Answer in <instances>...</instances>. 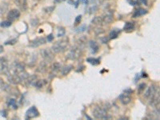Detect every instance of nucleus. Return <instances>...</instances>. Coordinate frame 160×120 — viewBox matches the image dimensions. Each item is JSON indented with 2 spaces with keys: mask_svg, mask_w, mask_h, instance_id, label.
Here are the masks:
<instances>
[{
  "mask_svg": "<svg viewBox=\"0 0 160 120\" xmlns=\"http://www.w3.org/2000/svg\"><path fill=\"white\" fill-rule=\"evenodd\" d=\"M15 2L18 8L22 11H25L28 8V0H16Z\"/></svg>",
  "mask_w": 160,
  "mask_h": 120,
  "instance_id": "nucleus-19",
  "label": "nucleus"
},
{
  "mask_svg": "<svg viewBox=\"0 0 160 120\" xmlns=\"http://www.w3.org/2000/svg\"><path fill=\"white\" fill-rule=\"evenodd\" d=\"M69 47V38L68 37L58 40L52 46V51L55 54L62 53L68 50Z\"/></svg>",
  "mask_w": 160,
  "mask_h": 120,
  "instance_id": "nucleus-1",
  "label": "nucleus"
},
{
  "mask_svg": "<svg viewBox=\"0 0 160 120\" xmlns=\"http://www.w3.org/2000/svg\"><path fill=\"white\" fill-rule=\"evenodd\" d=\"M16 42H17V39L14 38V39L11 40V41H8V42H6L5 44H6V45H8V44H11V45H13V44H15Z\"/></svg>",
  "mask_w": 160,
  "mask_h": 120,
  "instance_id": "nucleus-32",
  "label": "nucleus"
},
{
  "mask_svg": "<svg viewBox=\"0 0 160 120\" xmlns=\"http://www.w3.org/2000/svg\"><path fill=\"white\" fill-rule=\"evenodd\" d=\"M78 1H79V2H82L84 5H88V3H89V0H78Z\"/></svg>",
  "mask_w": 160,
  "mask_h": 120,
  "instance_id": "nucleus-35",
  "label": "nucleus"
},
{
  "mask_svg": "<svg viewBox=\"0 0 160 120\" xmlns=\"http://www.w3.org/2000/svg\"><path fill=\"white\" fill-rule=\"evenodd\" d=\"M3 51H4V49H3V47H2V46H1V45H0V54H1V53H2V52H3Z\"/></svg>",
  "mask_w": 160,
  "mask_h": 120,
  "instance_id": "nucleus-38",
  "label": "nucleus"
},
{
  "mask_svg": "<svg viewBox=\"0 0 160 120\" xmlns=\"http://www.w3.org/2000/svg\"><path fill=\"white\" fill-rule=\"evenodd\" d=\"M61 68H62V69H60L61 75H62V76H65V75H68V74L71 72V70L73 69V66L72 65H66Z\"/></svg>",
  "mask_w": 160,
  "mask_h": 120,
  "instance_id": "nucleus-16",
  "label": "nucleus"
},
{
  "mask_svg": "<svg viewBox=\"0 0 160 120\" xmlns=\"http://www.w3.org/2000/svg\"><path fill=\"white\" fill-rule=\"evenodd\" d=\"M92 114L93 116L98 119H108L111 118V116H108V110L99 106H97L94 108Z\"/></svg>",
  "mask_w": 160,
  "mask_h": 120,
  "instance_id": "nucleus-2",
  "label": "nucleus"
},
{
  "mask_svg": "<svg viewBox=\"0 0 160 120\" xmlns=\"http://www.w3.org/2000/svg\"><path fill=\"white\" fill-rule=\"evenodd\" d=\"M8 105L11 108H12L13 109H18V104L16 102V100L15 98H10L8 100Z\"/></svg>",
  "mask_w": 160,
  "mask_h": 120,
  "instance_id": "nucleus-24",
  "label": "nucleus"
},
{
  "mask_svg": "<svg viewBox=\"0 0 160 120\" xmlns=\"http://www.w3.org/2000/svg\"><path fill=\"white\" fill-rule=\"evenodd\" d=\"M11 22L10 20H5V21H2L1 23H0V27L1 28H9L11 26Z\"/></svg>",
  "mask_w": 160,
  "mask_h": 120,
  "instance_id": "nucleus-28",
  "label": "nucleus"
},
{
  "mask_svg": "<svg viewBox=\"0 0 160 120\" xmlns=\"http://www.w3.org/2000/svg\"><path fill=\"white\" fill-rule=\"evenodd\" d=\"M38 80V76L35 75H29L28 78H26V80L24 81L25 82V85L27 87H29V86H34L35 85V82Z\"/></svg>",
  "mask_w": 160,
  "mask_h": 120,
  "instance_id": "nucleus-12",
  "label": "nucleus"
},
{
  "mask_svg": "<svg viewBox=\"0 0 160 120\" xmlns=\"http://www.w3.org/2000/svg\"><path fill=\"white\" fill-rule=\"evenodd\" d=\"M148 12V11L146 9H144V8H137L136 10H135L134 13H133L132 17L133 18H138V17H141L142 16V15H147Z\"/></svg>",
  "mask_w": 160,
  "mask_h": 120,
  "instance_id": "nucleus-13",
  "label": "nucleus"
},
{
  "mask_svg": "<svg viewBox=\"0 0 160 120\" xmlns=\"http://www.w3.org/2000/svg\"><path fill=\"white\" fill-rule=\"evenodd\" d=\"M38 116H39V112H38V109L35 108V106H33L26 112L25 119H31V118H37Z\"/></svg>",
  "mask_w": 160,
  "mask_h": 120,
  "instance_id": "nucleus-7",
  "label": "nucleus"
},
{
  "mask_svg": "<svg viewBox=\"0 0 160 120\" xmlns=\"http://www.w3.org/2000/svg\"><path fill=\"white\" fill-rule=\"evenodd\" d=\"M146 87H147V84L145 82H142V83L139 84L138 88V95H141L142 92H144V90L146 89Z\"/></svg>",
  "mask_w": 160,
  "mask_h": 120,
  "instance_id": "nucleus-26",
  "label": "nucleus"
},
{
  "mask_svg": "<svg viewBox=\"0 0 160 120\" xmlns=\"http://www.w3.org/2000/svg\"><path fill=\"white\" fill-rule=\"evenodd\" d=\"M87 62L88 63L91 64L93 66H97L100 64V58H92V57H90V58H87Z\"/></svg>",
  "mask_w": 160,
  "mask_h": 120,
  "instance_id": "nucleus-23",
  "label": "nucleus"
},
{
  "mask_svg": "<svg viewBox=\"0 0 160 120\" xmlns=\"http://www.w3.org/2000/svg\"><path fill=\"white\" fill-rule=\"evenodd\" d=\"M158 92H159L158 87L155 85V84H152V85L150 86L149 88L147 89V91H145V93H144V98L146 99L149 100L150 102H151Z\"/></svg>",
  "mask_w": 160,
  "mask_h": 120,
  "instance_id": "nucleus-3",
  "label": "nucleus"
},
{
  "mask_svg": "<svg viewBox=\"0 0 160 120\" xmlns=\"http://www.w3.org/2000/svg\"><path fill=\"white\" fill-rule=\"evenodd\" d=\"M20 15H21L20 11L18 9H12L8 12V18L11 22H14V21H16L19 18Z\"/></svg>",
  "mask_w": 160,
  "mask_h": 120,
  "instance_id": "nucleus-9",
  "label": "nucleus"
},
{
  "mask_svg": "<svg viewBox=\"0 0 160 120\" xmlns=\"http://www.w3.org/2000/svg\"><path fill=\"white\" fill-rule=\"evenodd\" d=\"M53 39H54V36H53L52 34H50L49 35H48V42H52Z\"/></svg>",
  "mask_w": 160,
  "mask_h": 120,
  "instance_id": "nucleus-33",
  "label": "nucleus"
},
{
  "mask_svg": "<svg viewBox=\"0 0 160 120\" xmlns=\"http://www.w3.org/2000/svg\"><path fill=\"white\" fill-rule=\"evenodd\" d=\"M128 2H129L130 5L131 6H137L139 5L141 3V1L140 0H128Z\"/></svg>",
  "mask_w": 160,
  "mask_h": 120,
  "instance_id": "nucleus-30",
  "label": "nucleus"
},
{
  "mask_svg": "<svg viewBox=\"0 0 160 120\" xmlns=\"http://www.w3.org/2000/svg\"><path fill=\"white\" fill-rule=\"evenodd\" d=\"M124 92L128 93V94H130V95H131V93L133 92V91H132V90H131V89H127V90H125V91H124Z\"/></svg>",
  "mask_w": 160,
  "mask_h": 120,
  "instance_id": "nucleus-37",
  "label": "nucleus"
},
{
  "mask_svg": "<svg viewBox=\"0 0 160 120\" xmlns=\"http://www.w3.org/2000/svg\"><path fill=\"white\" fill-rule=\"evenodd\" d=\"M118 98H119L120 102H122L123 105H128V103H130L131 101V98L130 94H128V93H122L121 95L118 96Z\"/></svg>",
  "mask_w": 160,
  "mask_h": 120,
  "instance_id": "nucleus-11",
  "label": "nucleus"
},
{
  "mask_svg": "<svg viewBox=\"0 0 160 120\" xmlns=\"http://www.w3.org/2000/svg\"><path fill=\"white\" fill-rule=\"evenodd\" d=\"M135 28V23L134 22H127L123 27V31L125 32H132Z\"/></svg>",
  "mask_w": 160,
  "mask_h": 120,
  "instance_id": "nucleus-15",
  "label": "nucleus"
},
{
  "mask_svg": "<svg viewBox=\"0 0 160 120\" xmlns=\"http://www.w3.org/2000/svg\"><path fill=\"white\" fill-rule=\"evenodd\" d=\"M102 20H103V23L104 24H110L113 20V15L111 12H106L102 16Z\"/></svg>",
  "mask_w": 160,
  "mask_h": 120,
  "instance_id": "nucleus-14",
  "label": "nucleus"
},
{
  "mask_svg": "<svg viewBox=\"0 0 160 120\" xmlns=\"http://www.w3.org/2000/svg\"><path fill=\"white\" fill-rule=\"evenodd\" d=\"M90 48L91 49V52L93 55H95L99 51V46L95 41H91L90 42Z\"/></svg>",
  "mask_w": 160,
  "mask_h": 120,
  "instance_id": "nucleus-17",
  "label": "nucleus"
},
{
  "mask_svg": "<svg viewBox=\"0 0 160 120\" xmlns=\"http://www.w3.org/2000/svg\"><path fill=\"white\" fill-rule=\"evenodd\" d=\"M87 28H88L87 25L83 24V25L80 26L79 28H76V29H75V32H77V33H82V32H84V31H85L86 30H87Z\"/></svg>",
  "mask_w": 160,
  "mask_h": 120,
  "instance_id": "nucleus-29",
  "label": "nucleus"
},
{
  "mask_svg": "<svg viewBox=\"0 0 160 120\" xmlns=\"http://www.w3.org/2000/svg\"><path fill=\"white\" fill-rule=\"evenodd\" d=\"M68 2H69V3H71V5H74V4H75V2H73L72 0H69V1H68Z\"/></svg>",
  "mask_w": 160,
  "mask_h": 120,
  "instance_id": "nucleus-39",
  "label": "nucleus"
},
{
  "mask_svg": "<svg viewBox=\"0 0 160 120\" xmlns=\"http://www.w3.org/2000/svg\"><path fill=\"white\" fill-rule=\"evenodd\" d=\"M81 21H82V15H78V16L75 18V25H78V24L81 22Z\"/></svg>",
  "mask_w": 160,
  "mask_h": 120,
  "instance_id": "nucleus-31",
  "label": "nucleus"
},
{
  "mask_svg": "<svg viewBox=\"0 0 160 120\" xmlns=\"http://www.w3.org/2000/svg\"><path fill=\"white\" fill-rule=\"evenodd\" d=\"M47 70H48V62H45V61H42V62H40V64L37 68L36 71L39 73H44Z\"/></svg>",
  "mask_w": 160,
  "mask_h": 120,
  "instance_id": "nucleus-18",
  "label": "nucleus"
},
{
  "mask_svg": "<svg viewBox=\"0 0 160 120\" xmlns=\"http://www.w3.org/2000/svg\"><path fill=\"white\" fill-rule=\"evenodd\" d=\"M10 67L8 59L4 57H0V73L7 75L9 73Z\"/></svg>",
  "mask_w": 160,
  "mask_h": 120,
  "instance_id": "nucleus-6",
  "label": "nucleus"
},
{
  "mask_svg": "<svg viewBox=\"0 0 160 120\" xmlns=\"http://www.w3.org/2000/svg\"><path fill=\"white\" fill-rule=\"evenodd\" d=\"M66 34V30L65 28H62V27H59L58 28V34H57V36L58 37H62L64 36Z\"/></svg>",
  "mask_w": 160,
  "mask_h": 120,
  "instance_id": "nucleus-27",
  "label": "nucleus"
},
{
  "mask_svg": "<svg viewBox=\"0 0 160 120\" xmlns=\"http://www.w3.org/2000/svg\"><path fill=\"white\" fill-rule=\"evenodd\" d=\"M40 54H41V56H42L43 61L47 62H52L55 58L54 52L52 51V50H50L49 48H44V49L41 50Z\"/></svg>",
  "mask_w": 160,
  "mask_h": 120,
  "instance_id": "nucleus-5",
  "label": "nucleus"
},
{
  "mask_svg": "<svg viewBox=\"0 0 160 120\" xmlns=\"http://www.w3.org/2000/svg\"><path fill=\"white\" fill-rule=\"evenodd\" d=\"M140 1H141V3H143L144 5H148L149 0H140Z\"/></svg>",
  "mask_w": 160,
  "mask_h": 120,
  "instance_id": "nucleus-36",
  "label": "nucleus"
},
{
  "mask_svg": "<svg viewBox=\"0 0 160 120\" xmlns=\"http://www.w3.org/2000/svg\"><path fill=\"white\" fill-rule=\"evenodd\" d=\"M91 22H92V24H94V25L98 26V27H100V26H102V25H104L103 20H102V16L95 17V18L92 19Z\"/></svg>",
  "mask_w": 160,
  "mask_h": 120,
  "instance_id": "nucleus-22",
  "label": "nucleus"
},
{
  "mask_svg": "<svg viewBox=\"0 0 160 120\" xmlns=\"http://www.w3.org/2000/svg\"><path fill=\"white\" fill-rule=\"evenodd\" d=\"M47 84H48V81H47V80H45V79H38L36 82H35L34 87H35L37 89H41V88H43L44 86H46Z\"/></svg>",
  "mask_w": 160,
  "mask_h": 120,
  "instance_id": "nucleus-20",
  "label": "nucleus"
},
{
  "mask_svg": "<svg viewBox=\"0 0 160 120\" xmlns=\"http://www.w3.org/2000/svg\"><path fill=\"white\" fill-rule=\"evenodd\" d=\"M61 69V64L58 62H54L51 68V73H50V77L53 78L58 74Z\"/></svg>",
  "mask_w": 160,
  "mask_h": 120,
  "instance_id": "nucleus-10",
  "label": "nucleus"
},
{
  "mask_svg": "<svg viewBox=\"0 0 160 120\" xmlns=\"http://www.w3.org/2000/svg\"><path fill=\"white\" fill-rule=\"evenodd\" d=\"M0 87H1V88H2V89L5 91H11V88H10V86L8 85V84L6 83L2 79V78H0Z\"/></svg>",
  "mask_w": 160,
  "mask_h": 120,
  "instance_id": "nucleus-25",
  "label": "nucleus"
},
{
  "mask_svg": "<svg viewBox=\"0 0 160 120\" xmlns=\"http://www.w3.org/2000/svg\"><path fill=\"white\" fill-rule=\"evenodd\" d=\"M101 41H102V43H108V38H107V37H103L102 38H101Z\"/></svg>",
  "mask_w": 160,
  "mask_h": 120,
  "instance_id": "nucleus-34",
  "label": "nucleus"
},
{
  "mask_svg": "<svg viewBox=\"0 0 160 120\" xmlns=\"http://www.w3.org/2000/svg\"><path fill=\"white\" fill-rule=\"evenodd\" d=\"M46 43H47V39L43 37H40V38H37L31 41V42L29 43V47L32 48H36Z\"/></svg>",
  "mask_w": 160,
  "mask_h": 120,
  "instance_id": "nucleus-8",
  "label": "nucleus"
},
{
  "mask_svg": "<svg viewBox=\"0 0 160 120\" xmlns=\"http://www.w3.org/2000/svg\"><path fill=\"white\" fill-rule=\"evenodd\" d=\"M82 50L79 48L78 46L75 45V47H73L70 51L68 52V55H67V58L70 60H76L81 56L82 55Z\"/></svg>",
  "mask_w": 160,
  "mask_h": 120,
  "instance_id": "nucleus-4",
  "label": "nucleus"
},
{
  "mask_svg": "<svg viewBox=\"0 0 160 120\" xmlns=\"http://www.w3.org/2000/svg\"><path fill=\"white\" fill-rule=\"evenodd\" d=\"M120 33H121V30L120 29H117V28L113 29L112 31L110 32L109 38H111V39H115V38H117L118 37V35H119Z\"/></svg>",
  "mask_w": 160,
  "mask_h": 120,
  "instance_id": "nucleus-21",
  "label": "nucleus"
}]
</instances>
